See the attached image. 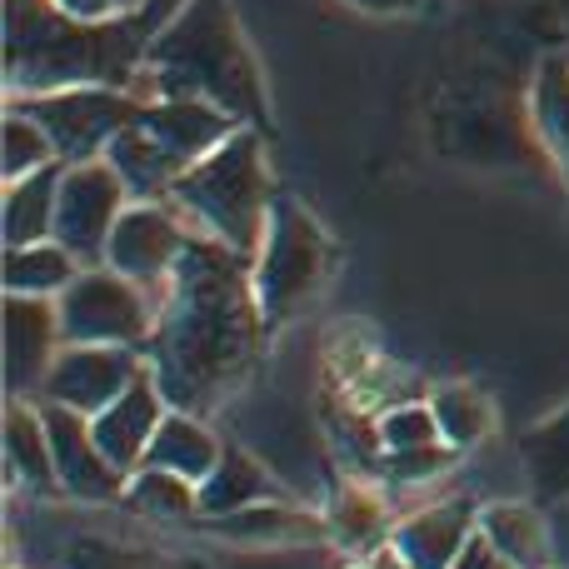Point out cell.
<instances>
[{
	"mask_svg": "<svg viewBox=\"0 0 569 569\" xmlns=\"http://www.w3.org/2000/svg\"><path fill=\"white\" fill-rule=\"evenodd\" d=\"M270 325L256 300L250 256L196 230L176 280L160 295L156 335L146 345V365L170 410L206 420L216 405H226L246 385Z\"/></svg>",
	"mask_w": 569,
	"mask_h": 569,
	"instance_id": "6da1fadb",
	"label": "cell"
},
{
	"mask_svg": "<svg viewBox=\"0 0 569 569\" xmlns=\"http://www.w3.org/2000/svg\"><path fill=\"white\" fill-rule=\"evenodd\" d=\"M150 40L156 30L140 16L86 26L56 0H6V100L70 86L136 90Z\"/></svg>",
	"mask_w": 569,
	"mask_h": 569,
	"instance_id": "7a4b0ae2",
	"label": "cell"
},
{
	"mask_svg": "<svg viewBox=\"0 0 569 569\" xmlns=\"http://www.w3.org/2000/svg\"><path fill=\"white\" fill-rule=\"evenodd\" d=\"M140 100H210L240 126L270 130V90L230 0H186L150 40Z\"/></svg>",
	"mask_w": 569,
	"mask_h": 569,
	"instance_id": "3957f363",
	"label": "cell"
},
{
	"mask_svg": "<svg viewBox=\"0 0 569 569\" xmlns=\"http://www.w3.org/2000/svg\"><path fill=\"white\" fill-rule=\"evenodd\" d=\"M166 200L200 236H210V240H220V246L256 260L260 240H266V226H270V206H276V180H270V160H266V130L240 126L226 146H216L190 170H180Z\"/></svg>",
	"mask_w": 569,
	"mask_h": 569,
	"instance_id": "277c9868",
	"label": "cell"
},
{
	"mask_svg": "<svg viewBox=\"0 0 569 569\" xmlns=\"http://www.w3.org/2000/svg\"><path fill=\"white\" fill-rule=\"evenodd\" d=\"M335 270H340V246L330 240V230L305 210L300 196L276 190L266 240H260L256 260H250L256 300L270 330H280L295 315L310 310L325 295V284L335 280Z\"/></svg>",
	"mask_w": 569,
	"mask_h": 569,
	"instance_id": "5b68a950",
	"label": "cell"
},
{
	"mask_svg": "<svg viewBox=\"0 0 569 569\" xmlns=\"http://www.w3.org/2000/svg\"><path fill=\"white\" fill-rule=\"evenodd\" d=\"M6 106H20L46 130L60 166H86V160H106L110 140L126 126H136L146 100L120 86H70V90H46V96L6 100Z\"/></svg>",
	"mask_w": 569,
	"mask_h": 569,
	"instance_id": "8992f818",
	"label": "cell"
},
{
	"mask_svg": "<svg viewBox=\"0 0 569 569\" xmlns=\"http://www.w3.org/2000/svg\"><path fill=\"white\" fill-rule=\"evenodd\" d=\"M66 345H136L146 350L156 335L160 305L110 266H86L66 295L56 300Z\"/></svg>",
	"mask_w": 569,
	"mask_h": 569,
	"instance_id": "52a82bcc",
	"label": "cell"
},
{
	"mask_svg": "<svg viewBox=\"0 0 569 569\" xmlns=\"http://www.w3.org/2000/svg\"><path fill=\"white\" fill-rule=\"evenodd\" d=\"M190 240H196V226L170 200H130L126 216L110 230L106 266L120 270L126 280H136L160 305V295L176 280V266L190 250Z\"/></svg>",
	"mask_w": 569,
	"mask_h": 569,
	"instance_id": "ba28073f",
	"label": "cell"
},
{
	"mask_svg": "<svg viewBox=\"0 0 569 569\" xmlns=\"http://www.w3.org/2000/svg\"><path fill=\"white\" fill-rule=\"evenodd\" d=\"M130 190L116 176L110 160H86L66 166L56 200V240L80 260V266H106V246L116 220L126 216Z\"/></svg>",
	"mask_w": 569,
	"mask_h": 569,
	"instance_id": "9c48e42d",
	"label": "cell"
},
{
	"mask_svg": "<svg viewBox=\"0 0 569 569\" xmlns=\"http://www.w3.org/2000/svg\"><path fill=\"white\" fill-rule=\"evenodd\" d=\"M140 370H146V350L136 345H66L50 365L36 405H66V410L96 420L106 405H116L136 385Z\"/></svg>",
	"mask_w": 569,
	"mask_h": 569,
	"instance_id": "30bf717a",
	"label": "cell"
},
{
	"mask_svg": "<svg viewBox=\"0 0 569 569\" xmlns=\"http://www.w3.org/2000/svg\"><path fill=\"white\" fill-rule=\"evenodd\" d=\"M50 435V455H56V480L66 500L80 505H120L126 500L130 475L110 465V455L100 450L90 415H76L66 405H40Z\"/></svg>",
	"mask_w": 569,
	"mask_h": 569,
	"instance_id": "8fae6325",
	"label": "cell"
},
{
	"mask_svg": "<svg viewBox=\"0 0 569 569\" xmlns=\"http://www.w3.org/2000/svg\"><path fill=\"white\" fill-rule=\"evenodd\" d=\"M6 400H40L56 355L66 350L56 300H30V295H6Z\"/></svg>",
	"mask_w": 569,
	"mask_h": 569,
	"instance_id": "7c38bea8",
	"label": "cell"
},
{
	"mask_svg": "<svg viewBox=\"0 0 569 569\" xmlns=\"http://www.w3.org/2000/svg\"><path fill=\"white\" fill-rule=\"evenodd\" d=\"M480 535V505L470 500H440L425 510L395 520L390 550L410 569H455L465 545Z\"/></svg>",
	"mask_w": 569,
	"mask_h": 569,
	"instance_id": "4fadbf2b",
	"label": "cell"
},
{
	"mask_svg": "<svg viewBox=\"0 0 569 569\" xmlns=\"http://www.w3.org/2000/svg\"><path fill=\"white\" fill-rule=\"evenodd\" d=\"M166 410H170V400H166V390L156 385V375H150V365H146V370L136 375V385L90 420V430H96L100 450L110 455L116 470L136 475L140 465H146V450H150V440H156Z\"/></svg>",
	"mask_w": 569,
	"mask_h": 569,
	"instance_id": "5bb4252c",
	"label": "cell"
},
{
	"mask_svg": "<svg viewBox=\"0 0 569 569\" xmlns=\"http://www.w3.org/2000/svg\"><path fill=\"white\" fill-rule=\"evenodd\" d=\"M140 126L166 146V156L176 160L180 170H190L216 146H226V140L240 130V120L226 116L220 106H210V100H146Z\"/></svg>",
	"mask_w": 569,
	"mask_h": 569,
	"instance_id": "9a60e30c",
	"label": "cell"
},
{
	"mask_svg": "<svg viewBox=\"0 0 569 569\" xmlns=\"http://www.w3.org/2000/svg\"><path fill=\"white\" fill-rule=\"evenodd\" d=\"M210 535L230 545H315L330 535L320 510H305L290 495H270L260 505H246V510L226 515V520H206Z\"/></svg>",
	"mask_w": 569,
	"mask_h": 569,
	"instance_id": "2e32d148",
	"label": "cell"
},
{
	"mask_svg": "<svg viewBox=\"0 0 569 569\" xmlns=\"http://www.w3.org/2000/svg\"><path fill=\"white\" fill-rule=\"evenodd\" d=\"M325 525H330V540L345 555H355V560H370V555L390 550V535H395L390 500H385V490H375L365 480H345L335 490Z\"/></svg>",
	"mask_w": 569,
	"mask_h": 569,
	"instance_id": "e0dca14e",
	"label": "cell"
},
{
	"mask_svg": "<svg viewBox=\"0 0 569 569\" xmlns=\"http://www.w3.org/2000/svg\"><path fill=\"white\" fill-rule=\"evenodd\" d=\"M6 485L26 495H60L46 415L36 400H6Z\"/></svg>",
	"mask_w": 569,
	"mask_h": 569,
	"instance_id": "ac0fdd59",
	"label": "cell"
},
{
	"mask_svg": "<svg viewBox=\"0 0 569 569\" xmlns=\"http://www.w3.org/2000/svg\"><path fill=\"white\" fill-rule=\"evenodd\" d=\"M480 535L505 555L515 569H555L550 525L535 500H495L480 505Z\"/></svg>",
	"mask_w": 569,
	"mask_h": 569,
	"instance_id": "d6986e66",
	"label": "cell"
},
{
	"mask_svg": "<svg viewBox=\"0 0 569 569\" xmlns=\"http://www.w3.org/2000/svg\"><path fill=\"white\" fill-rule=\"evenodd\" d=\"M220 455H226V440H220V435L210 430L200 415L166 410V420H160L156 440H150V450H146V465H156V470H170V475H180V480L200 485L220 465Z\"/></svg>",
	"mask_w": 569,
	"mask_h": 569,
	"instance_id": "ffe728a7",
	"label": "cell"
},
{
	"mask_svg": "<svg viewBox=\"0 0 569 569\" xmlns=\"http://www.w3.org/2000/svg\"><path fill=\"white\" fill-rule=\"evenodd\" d=\"M66 166H46L26 180H10L0 196V240L10 246H36V240H56V200Z\"/></svg>",
	"mask_w": 569,
	"mask_h": 569,
	"instance_id": "44dd1931",
	"label": "cell"
},
{
	"mask_svg": "<svg viewBox=\"0 0 569 569\" xmlns=\"http://www.w3.org/2000/svg\"><path fill=\"white\" fill-rule=\"evenodd\" d=\"M270 495H280V490H276L266 465H260L250 450H240V445H226L220 465L200 480V520H226V515L270 500Z\"/></svg>",
	"mask_w": 569,
	"mask_h": 569,
	"instance_id": "7402d4cb",
	"label": "cell"
},
{
	"mask_svg": "<svg viewBox=\"0 0 569 569\" xmlns=\"http://www.w3.org/2000/svg\"><path fill=\"white\" fill-rule=\"evenodd\" d=\"M530 130L569 180V56H545L530 80Z\"/></svg>",
	"mask_w": 569,
	"mask_h": 569,
	"instance_id": "603a6c76",
	"label": "cell"
},
{
	"mask_svg": "<svg viewBox=\"0 0 569 569\" xmlns=\"http://www.w3.org/2000/svg\"><path fill=\"white\" fill-rule=\"evenodd\" d=\"M80 260L70 256L60 240H36V246H10L6 266H0V284L6 295H30V300H60L76 284Z\"/></svg>",
	"mask_w": 569,
	"mask_h": 569,
	"instance_id": "cb8c5ba5",
	"label": "cell"
},
{
	"mask_svg": "<svg viewBox=\"0 0 569 569\" xmlns=\"http://www.w3.org/2000/svg\"><path fill=\"white\" fill-rule=\"evenodd\" d=\"M525 480H530L535 505H565L569 500V405L545 415L520 440Z\"/></svg>",
	"mask_w": 569,
	"mask_h": 569,
	"instance_id": "d4e9b609",
	"label": "cell"
},
{
	"mask_svg": "<svg viewBox=\"0 0 569 569\" xmlns=\"http://www.w3.org/2000/svg\"><path fill=\"white\" fill-rule=\"evenodd\" d=\"M106 160L116 166V176L126 180L130 200H166L170 186H176V176H180V166L166 156V146H160V140L150 136L140 120H136V126H126L116 140H110Z\"/></svg>",
	"mask_w": 569,
	"mask_h": 569,
	"instance_id": "484cf974",
	"label": "cell"
},
{
	"mask_svg": "<svg viewBox=\"0 0 569 569\" xmlns=\"http://www.w3.org/2000/svg\"><path fill=\"white\" fill-rule=\"evenodd\" d=\"M430 410H435V420H440V440L455 445L460 455L495 435V405L480 385H465V380L440 385V390L430 395Z\"/></svg>",
	"mask_w": 569,
	"mask_h": 569,
	"instance_id": "4316f807",
	"label": "cell"
},
{
	"mask_svg": "<svg viewBox=\"0 0 569 569\" xmlns=\"http://www.w3.org/2000/svg\"><path fill=\"white\" fill-rule=\"evenodd\" d=\"M136 515H146V520H196L200 515V485L180 480V475L170 470H156V465H140L136 475H130L126 485V500Z\"/></svg>",
	"mask_w": 569,
	"mask_h": 569,
	"instance_id": "83f0119b",
	"label": "cell"
},
{
	"mask_svg": "<svg viewBox=\"0 0 569 569\" xmlns=\"http://www.w3.org/2000/svg\"><path fill=\"white\" fill-rule=\"evenodd\" d=\"M46 166H56L50 136L20 106H6V120H0V180L10 186V180H26Z\"/></svg>",
	"mask_w": 569,
	"mask_h": 569,
	"instance_id": "f1b7e54d",
	"label": "cell"
},
{
	"mask_svg": "<svg viewBox=\"0 0 569 569\" xmlns=\"http://www.w3.org/2000/svg\"><path fill=\"white\" fill-rule=\"evenodd\" d=\"M455 465H460V450L455 445H445V440H435V445H420V450H385L380 455V480L390 485H400V490H420V485H435L440 475H450Z\"/></svg>",
	"mask_w": 569,
	"mask_h": 569,
	"instance_id": "f546056e",
	"label": "cell"
},
{
	"mask_svg": "<svg viewBox=\"0 0 569 569\" xmlns=\"http://www.w3.org/2000/svg\"><path fill=\"white\" fill-rule=\"evenodd\" d=\"M375 435L385 450H420V445L440 440V420H435L430 400H395L375 415Z\"/></svg>",
	"mask_w": 569,
	"mask_h": 569,
	"instance_id": "4dcf8cb0",
	"label": "cell"
},
{
	"mask_svg": "<svg viewBox=\"0 0 569 569\" xmlns=\"http://www.w3.org/2000/svg\"><path fill=\"white\" fill-rule=\"evenodd\" d=\"M455 569H515V565L505 560V555L495 550V545L485 540V535H475V540L465 545V555L455 560Z\"/></svg>",
	"mask_w": 569,
	"mask_h": 569,
	"instance_id": "1f68e13d",
	"label": "cell"
},
{
	"mask_svg": "<svg viewBox=\"0 0 569 569\" xmlns=\"http://www.w3.org/2000/svg\"><path fill=\"white\" fill-rule=\"evenodd\" d=\"M70 20H86V26H106V20H120L116 0H56Z\"/></svg>",
	"mask_w": 569,
	"mask_h": 569,
	"instance_id": "d6a6232c",
	"label": "cell"
},
{
	"mask_svg": "<svg viewBox=\"0 0 569 569\" xmlns=\"http://www.w3.org/2000/svg\"><path fill=\"white\" fill-rule=\"evenodd\" d=\"M345 6L370 10V16H405V10H415L420 0H345Z\"/></svg>",
	"mask_w": 569,
	"mask_h": 569,
	"instance_id": "836d02e7",
	"label": "cell"
},
{
	"mask_svg": "<svg viewBox=\"0 0 569 569\" xmlns=\"http://www.w3.org/2000/svg\"><path fill=\"white\" fill-rule=\"evenodd\" d=\"M150 6H156V0H116V10H120V16H146Z\"/></svg>",
	"mask_w": 569,
	"mask_h": 569,
	"instance_id": "e575fe53",
	"label": "cell"
},
{
	"mask_svg": "<svg viewBox=\"0 0 569 569\" xmlns=\"http://www.w3.org/2000/svg\"><path fill=\"white\" fill-rule=\"evenodd\" d=\"M555 569H560V565H555Z\"/></svg>",
	"mask_w": 569,
	"mask_h": 569,
	"instance_id": "d590c367",
	"label": "cell"
}]
</instances>
